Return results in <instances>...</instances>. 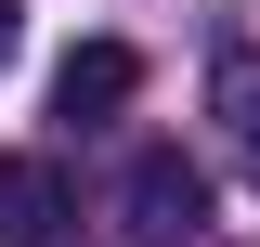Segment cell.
I'll return each instance as SVG.
<instances>
[{"mask_svg": "<svg viewBox=\"0 0 260 247\" xmlns=\"http://www.w3.org/2000/svg\"><path fill=\"white\" fill-rule=\"evenodd\" d=\"M0 65H13V0H0Z\"/></svg>", "mask_w": 260, "mask_h": 247, "instance_id": "5b68a950", "label": "cell"}, {"mask_svg": "<svg viewBox=\"0 0 260 247\" xmlns=\"http://www.w3.org/2000/svg\"><path fill=\"white\" fill-rule=\"evenodd\" d=\"M130 91H143V52H130V39H78V52L52 65V117H78V130L117 117Z\"/></svg>", "mask_w": 260, "mask_h": 247, "instance_id": "3957f363", "label": "cell"}, {"mask_svg": "<svg viewBox=\"0 0 260 247\" xmlns=\"http://www.w3.org/2000/svg\"><path fill=\"white\" fill-rule=\"evenodd\" d=\"M117 221H130L143 247H195V234H208V169H195L182 143H143V156L117 169Z\"/></svg>", "mask_w": 260, "mask_h": 247, "instance_id": "6da1fadb", "label": "cell"}, {"mask_svg": "<svg viewBox=\"0 0 260 247\" xmlns=\"http://www.w3.org/2000/svg\"><path fill=\"white\" fill-rule=\"evenodd\" d=\"M65 234H78L65 156H0V247H65Z\"/></svg>", "mask_w": 260, "mask_h": 247, "instance_id": "7a4b0ae2", "label": "cell"}, {"mask_svg": "<svg viewBox=\"0 0 260 247\" xmlns=\"http://www.w3.org/2000/svg\"><path fill=\"white\" fill-rule=\"evenodd\" d=\"M208 104H221L234 156H247V182H260V52H221V65H208Z\"/></svg>", "mask_w": 260, "mask_h": 247, "instance_id": "277c9868", "label": "cell"}]
</instances>
